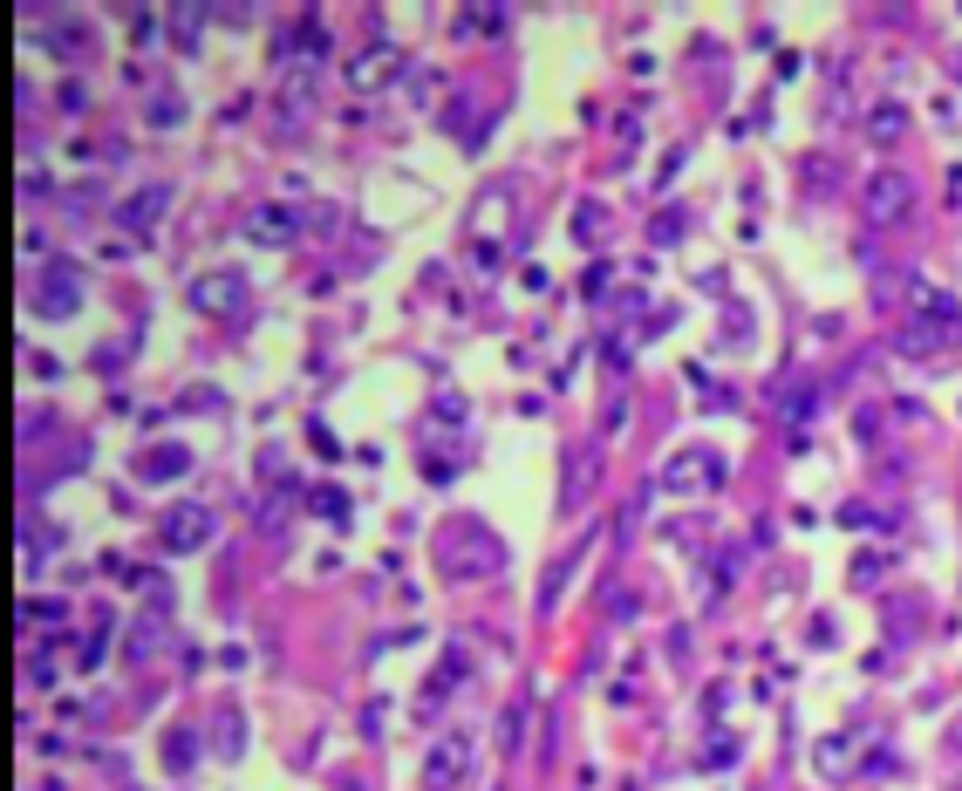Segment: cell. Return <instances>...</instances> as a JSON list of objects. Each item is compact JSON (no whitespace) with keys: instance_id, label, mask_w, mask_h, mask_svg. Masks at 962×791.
Wrapping results in <instances>:
<instances>
[{"instance_id":"cell-19","label":"cell","mask_w":962,"mask_h":791,"mask_svg":"<svg viewBox=\"0 0 962 791\" xmlns=\"http://www.w3.org/2000/svg\"><path fill=\"white\" fill-rule=\"evenodd\" d=\"M881 566H887V560H881V553H867V560L853 566V580H860V587H867V580H881Z\"/></svg>"},{"instance_id":"cell-15","label":"cell","mask_w":962,"mask_h":791,"mask_svg":"<svg viewBox=\"0 0 962 791\" xmlns=\"http://www.w3.org/2000/svg\"><path fill=\"white\" fill-rule=\"evenodd\" d=\"M867 123H874V137H901V123H908V110H901V103H874V116H867Z\"/></svg>"},{"instance_id":"cell-17","label":"cell","mask_w":962,"mask_h":791,"mask_svg":"<svg viewBox=\"0 0 962 791\" xmlns=\"http://www.w3.org/2000/svg\"><path fill=\"white\" fill-rule=\"evenodd\" d=\"M192 757H198V737H192V730H178V737H171V751H164V771H185Z\"/></svg>"},{"instance_id":"cell-4","label":"cell","mask_w":962,"mask_h":791,"mask_svg":"<svg viewBox=\"0 0 962 791\" xmlns=\"http://www.w3.org/2000/svg\"><path fill=\"white\" fill-rule=\"evenodd\" d=\"M157 532H164V553H205L212 546V512L205 505H171Z\"/></svg>"},{"instance_id":"cell-1","label":"cell","mask_w":962,"mask_h":791,"mask_svg":"<svg viewBox=\"0 0 962 791\" xmlns=\"http://www.w3.org/2000/svg\"><path fill=\"white\" fill-rule=\"evenodd\" d=\"M437 560L451 566V573H464V580H478V573H499L505 546L492 539V532L478 526V519H458V526L444 532V546H437Z\"/></svg>"},{"instance_id":"cell-8","label":"cell","mask_w":962,"mask_h":791,"mask_svg":"<svg viewBox=\"0 0 962 791\" xmlns=\"http://www.w3.org/2000/svg\"><path fill=\"white\" fill-rule=\"evenodd\" d=\"M301 232V205H253L246 212V239L253 246H287Z\"/></svg>"},{"instance_id":"cell-12","label":"cell","mask_w":962,"mask_h":791,"mask_svg":"<svg viewBox=\"0 0 962 791\" xmlns=\"http://www.w3.org/2000/svg\"><path fill=\"white\" fill-rule=\"evenodd\" d=\"M594 464H601V451H594V444H587V451H580V457H567V505L594 491Z\"/></svg>"},{"instance_id":"cell-10","label":"cell","mask_w":962,"mask_h":791,"mask_svg":"<svg viewBox=\"0 0 962 791\" xmlns=\"http://www.w3.org/2000/svg\"><path fill=\"white\" fill-rule=\"evenodd\" d=\"M164 205H171V191H164V185H144V191H130V198L116 205V219H123V232H151L157 219H164Z\"/></svg>"},{"instance_id":"cell-6","label":"cell","mask_w":962,"mask_h":791,"mask_svg":"<svg viewBox=\"0 0 962 791\" xmlns=\"http://www.w3.org/2000/svg\"><path fill=\"white\" fill-rule=\"evenodd\" d=\"M662 485H669V491H717V485H724V457H717V451H683V457H669Z\"/></svg>"},{"instance_id":"cell-16","label":"cell","mask_w":962,"mask_h":791,"mask_svg":"<svg viewBox=\"0 0 962 791\" xmlns=\"http://www.w3.org/2000/svg\"><path fill=\"white\" fill-rule=\"evenodd\" d=\"M287 41H294L301 55H321V48H328V28H321V21H314V14H308V21H301V28H294V35H287Z\"/></svg>"},{"instance_id":"cell-3","label":"cell","mask_w":962,"mask_h":791,"mask_svg":"<svg viewBox=\"0 0 962 791\" xmlns=\"http://www.w3.org/2000/svg\"><path fill=\"white\" fill-rule=\"evenodd\" d=\"M185 307H192V314H239V307H246V273H232V266L192 273V280H185Z\"/></svg>"},{"instance_id":"cell-13","label":"cell","mask_w":962,"mask_h":791,"mask_svg":"<svg viewBox=\"0 0 962 791\" xmlns=\"http://www.w3.org/2000/svg\"><path fill=\"white\" fill-rule=\"evenodd\" d=\"M458 35H499L505 28V14L499 7H458V21H451Z\"/></svg>"},{"instance_id":"cell-18","label":"cell","mask_w":962,"mask_h":791,"mask_svg":"<svg viewBox=\"0 0 962 791\" xmlns=\"http://www.w3.org/2000/svg\"><path fill=\"white\" fill-rule=\"evenodd\" d=\"M178 116H185V103H171V89H164V96L151 103V123H178Z\"/></svg>"},{"instance_id":"cell-5","label":"cell","mask_w":962,"mask_h":791,"mask_svg":"<svg viewBox=\"0 0 962 791\" xmlns=\"http://www.w3.org/2000/svg\"><path fill=\"white\" fill-rule=\"evenodd\" d=\"M908 198H915V185H908L901 171H874V178H867V191H860V205H867V219H874V226H894V219L908 212Z\"/></svg>"},{"instance_id":"cell-7","label":"cell","mask_w":962,"mask_h":791,"mask_svg":"<svg viewBox=\"0 0 962 791\" xmlns=\"http://www.w3.org/2000/svg\"><path fill=\"white\" fill-rule=\"evenodd\" d=\"M396 69H410V62H403V48H396V41H369V48H362V55L348 62V82H355V89L369 96V89H383V82L396 76Z\"/></svg>"},{"instance_id":"cell-14","label":"cell","mask_w":962,"mask_h":791,"mask_svg":"<svg viewBox=\"0 0 962 791\" xmlns=\"http://www.w3.org/2000/svg\"><path fill=\"white\" fill-rule=\"evenodd\" d=\"M212 737H219V751H226V757H239V744H246V723H239V710H219Z\"/></svg>"},{"instance_id":"cell-9","label":"cell","mask_w":962,"mask_h":791,"mask_svg":"<svg viewBox=\"0 0 962 791\" xmlns=\"http://www.w3.org/2000/svg\"><path fill=\"white\" fill-rule=\"evenodd\" d=\"M464 764H471L464 737H444V744H430V757H424V791H451V785L464 778Z\"/></svg>"},{"instance_id":"cell-2","label":"cell","mask_w":962,"mask_h":791,"mask_svg":"<svg viewBox=\"0 0 962 791\" xmlns=\"http://www.w3.org/2000/svg\"><path fill=\"white\" fill-rule=\"evenodd\" d=\"M28 307H35L41 321H69L82 307V273L69 260H41L35 273H28Z\"/></svg>"},{"instance_id":"cell-11","label":"cell","mask_w":962,"mask_h":791,"mask_svg":"<svg viewBox=\"0 0 962 791\" xmlns=\"http://www.w3.org/2000/svg\"><path fill=\"white\" fill-rule=\"evenodd\" d=\"M185 471H192V451H185V444H157V451H144V464H137L144 485H171V478H185Z\"/></svg>"},{"instance_id":"cell-20","label":"cell","mask_w":962,"mask_h":791,"mask_svg":"<svg viewBox=\"0 0 962 791\" xmlns=\"http://www.w3.org/2000/svg\"><path fill=\"white\" fill-rule=\"evenodd\" d=\"M949 751H962V716H956V723H949Z\"/></svg>"}]
</instances>
